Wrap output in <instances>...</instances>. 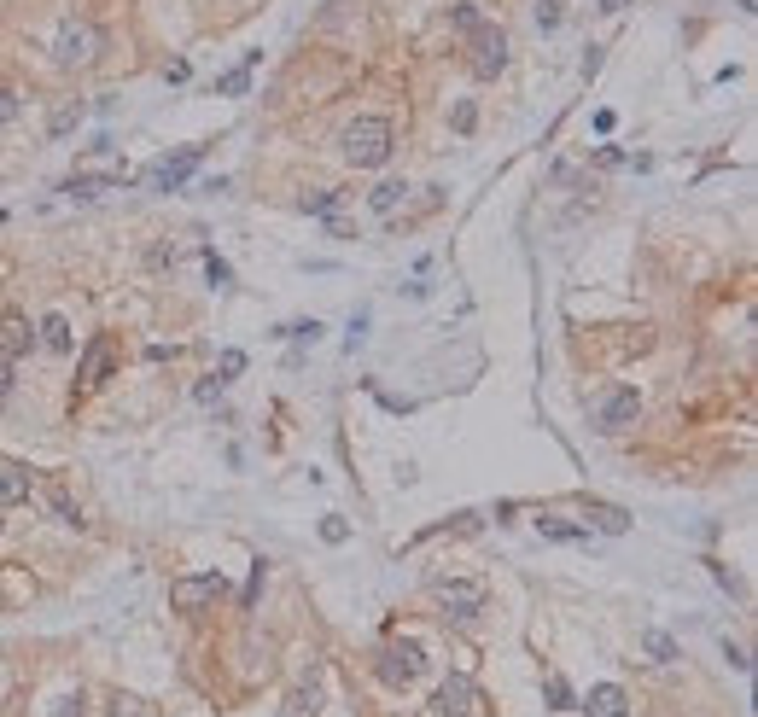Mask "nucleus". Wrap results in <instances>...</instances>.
Listing matches in <instances>:
<instances>
[{
  "label": "nucleus",
  "instance_id": "4",
  "mask_svg": "<svg viewBox=\"0 0 758 717\" xmlns=\"http://www.w3.org/2000/svg\"><path fill=\"white\" fill-rule=\"evenodd\" d=\"M467 70L490 82V76H502L508 70V35L496 30V24H479V30L467 35Z\"/></svg>",
  "mask_w": 758,
  "mask_h": 717
},
{
  "label": "nucleus",
  "instance_id": "24",
  "mask_svg": "<svg viewBox=\"0 0 758 717\" xmlns=\"http://www.w3.org/2000/svg\"><path fill=\"white\" fill-rule=\"evenodd\" d=\"M47 508L59 513V519H65V525H82V508H76V502H70L65 490H59V484H47Z\"/></svg>",
  "mask_w": 758,
  "mask_h": 717
},
{
  "label": "nucleus",
  "instance_id": "13",
  "mask_svg": "<svg viewBox=\"0 0 758 717\" xmlns=\"http://www.w3.org/2000/svg\"><path fill=\"white\" fill-rule=\"evenodd\" d=\"M584 712L589 717H624V712H630V700H624L619 683H595V688H589V700H584Z\"/></svg>",
  "mask_w": 758,
  "mask_h": 717
},
{
  "label": "nucleus",
  "instance_id": "7",
  "mask_svg": "<svg viewBox=\"0 0 758 717\" xmlns=\"http://www.w3.org/2000/svg\"><path fill=\"white\" fill-rule=\"evenodd\" d=\"M636 420H642V391H630V385H624V391H613V397L595 409V432L619 438V432H630Z\"/></svg>",
  "mask_w": 758,
  "mask_h": 717
},
{
  "label": "nucleus",
  "instance_id": "29",
  "mask_svg": "<svg viewBox=\"0 0 758 717\" xmlns=\"http://www.w3.org/2000/svg\"><path fill=\"white\" fill-rule=\"evenodd\" d=\"M321 537H327V543H345V537H350V525L339 519V513H327V519H321Z\"/></svg>",
  "mask_w": 758,
  "mask_h": 717
},
{
  "label": "nucleus",
  "instance_id": "39",
  "mask_svg": "<svg viewBox=\"0 0 758 717\" xmlns=\"http://www.w3.org/2000/svg\"><path fill=\"white\" fill-rule=\"evenodd\" d=\"M6 397H12V362L0 356V403H6Z\"/></svg>",
  "mask_w": 758,
  "mask_h": 717
},
{
  "label": "nucleus",
  "instance_id": "9",
  "mask_svg": "<svg viewBox=\"0 0 758 717\" xmlns=\"http://www.w3.org/2000/svg\"><path fill=\"white\" fill-rule=\"evenodd\" d=\"M473 706H479V688L467 683V677H449V683H438V694H432L426 717H467Z\"/></svg>",
  "mask_w": 758,
  "mask_h": 717
},
{
  "label": "nucleus",
  "instance_id": "5",
  "mask_svg": "<svg viewBox=\"0 0 758 717\" xmlns=\"http://www.w3.org/2000/svg\"><path fill=\"white\" fill-rule=\"evenodd\" d=\"M199 164H205V146H181V152L158 158V164L146 170V187H152V193H175V187H187V181H193Z\"/></svg>",
  "mask_w": 758,
  "mask_h": 717
},
{
  "label": "nucleus",
  "instance_id": "21",
  "mask_svg": "<svg viewBox=\"0 0 758 717\" xmlns=\"http://www.w3.org/2000/svg\"><path fill=\"white\" fill-rule=\"evenodd\" d=\"M76 123H82V100H59L53 117H47V135H70Z\"/></svg>",
  "mask_w": 758,
  "mask_h": 717
},
{
  "label": "nucleus",
  "instance_id": "32",
  "mask_svg": "<svg viewBox=\"0 0 758 717\" xmlns=\"http://www.w3.org/2000/svg\"><path fill=\"white\" fill-rule=\"evenodd\" d=\"M240 368H245V356H240V350H228V356H222V368H216V379H222V385H228V379L240 374Z\"/></svg>",
  "mask_w": 758,
  "mask_h": 717
},
{
  "label": "nucleus",
  "instance_id": "20",
  "mask_svg": "<svg viewBox=\"0 0 758 717\" xmlns=\"http://www.w3.org/2000/svg\"><path fill=\"white\" fill-rule=\"evenodd\" d=\"M315 712H321V683L310 677V683H304L298 694H292V700H286V717H315Z\"/></svg>",
  "mask_w": 758,
  "mask_h": 717
},
{
  "label": "nucleus",
  "instance_id": "28",
  "mask_svg": "<svg viewBox=\"0 0 758 717\" xmlns=\"http://www.w3.org/2000/svg\"><path fill=\"white\" fill-rule=\"evenodd\" d=\"M257 595H263V560H257V566H251V578H245V595H240V607H245V613L257 607Z\"/></svg>",
  "mask_w": 758,
  "mask_h": 717
},
{
  "label": "nucleus",
  "instance_id": "36",
  "mask_svg": "<svg viewBox=\"0 0 758 717\" xmlns=\"http://www.w3.org/2000/svg\"><path fill=\"white\" fill-rule=\"evenodd\" d=\"M12 117H18V94H12V88H0V123H12Z\"/></svg>",
  "mask_w": 758,
  "mask_h": 717
},
{
  "label": "nucleus",
  "instance_id": "27",
  "mask_svg": "<svg viewBox=\"0 0 758 717\" xmlns=\"http://www.w3.org/2000/svg\"><path fill=\"white\" fill-rule=\"evenodd\" d=\"M280 339H292V344H315V339H321V321H292V327H280Z\"/></svg>",
  "mask_w": 758,
  "mask_h": 717
},
{
  "label": "nucleus",
  "instance_id": "16",
  "mask_svg": "<svg viewBox=\"0 0 758 717\" xmlns=\"http://www.w3.org/2000/svg\"><path fill=\"white\" fill-rule=\"evenodd\" d=\"M589 531L624 537V531H630V513H624V508H607V502H589Z\"/></svg>",
  "mask_w": 758,
  "mask_h": 717
},
{
  "label": "nucleus",
  "instance_id": "14",
  "mask_svg": "<svg viewBox=\"0 0 758 717\" xmlns=\"http://www.w3.org/2000/svg\"><path fill=\"white\" fill-rule=\"evenodd\" d=\"M30 467H12V461H0V508H12V502H30Z\"/></svg>",
  "mask_w": 758,
  "mask_h": 717
},
{
  "label": "nucleus",
  "instance_id": "37",
  "mask_svg": "<svg viewBox=\"0 0 758 717\" xmlns=\"http://www.w3.org/2000/svg\"><path fill=\"white\" fill-rule=\"evenodd\" d=\"M111 717H152V712H146L140 700H117V706H111Z\"/></svg>",
  "mask_w": 758,
  "mask_h": 717
},
{
  "label": "nucleus",
  "instance_id": "33",
  "mask_svg": "<svg viewBox=\"0 0 758 717\" xmlns=\"http://www.w3.org/2000/svg\"><path fill=\"white\" fill-rule=\"evenodd\" d=\"M193 397H199V403H222V379H216V374L199 379V391H193Z\"/></svg>",
  "mask_w": 758,
  "mask_h": 717
},
{
  "label": "nucleus",
  "instance_id": "34",
  "mask_svg": "<svg viewBox=\"0 0 758 717\" xmlns=\"http://www.w3.org/2000/svg\"><path fill=\"white\" fill-rule=\"evenodd\" d=\"M473 123H479V111L461 100V105H455V129H461V135H473Z\"/></svg>",
  "mask_w": 758,
  "mask_h": 717
},
{
  "label": "nucleus",
  "instance_id": "23",
  "mask_svg": "<svg viewBox=\"0 0 758 717\" xmlns=\"http://www.w3.org/2000/svg\"><path fill=\"white\" fill-rule=\"evenodd\" d=\"M339 199H345V193H333V187H315V193H304V210H310V216H333V210H339Z\"/></svg>",
  "mask_w": 758,
  "mask_h": 717
},
{
  "label": "nucleus",
  "instance_id": "2",
  "mask_svg": "<svg viewBox=\"0 0 758 717\" xmlns=\"http://www.w3.org/2000/svg\"><path fill=\"white\" fill-rule=\"evenodd\" d=\"M100 47H105V35H100L94 18H65L59 35H53V65L59 70H88L100 59Z\"/></svg>",
  "mask_w": 758,
  "mask_h": 717
},
{
  "label": "nucleus",
  "instance_id": "6",
  "mask_svg": "<svg viewBox=\"0 0 758 717\" xmlns=\"http://www.w3.org/2000/svg\"><path fill=\"white\" fill-rule=\"evenodd\" d=\"M432 595H438L444 618H455V624L484 613V583H473V578H444V583H432Z\"/></svg>",
  "mask_w": 758,
  "mask_h": 717
},
{
  "label": "nucleus",
  "instance_id": "11",
  "mask_svg": "<svg viewBox=\"0 0 758 717\" xmlns=\"http://www.w3.org/2000/svg\"><path fill=\"white\" fill-rule=\"evenodd\" d=\"M111 339H94L88 350H82V368H76V391H100L105 385V374H111Z\"/></svg>",
  "mask_w": 758,
  "mask_h": 717
},
{
  "label": "nucleus",
  "instance_id": "1",
  "mask_svg": "<svg viewBox=\"0 0 758 717\" xmlns=\"http://www.w3.org/2000/svg\"><path fill=\"white\" fill-rule=\"evenodd\" d=\"M339 152H345L350 170H379V164H391V152H397V129H391L385 117H356L345 135H339Z\"/></svg>",
  "mask_w": 758,
  "mask_h": 717
},
{
  "label": "nucleus",
  "instance_id": "19",
  "mask_svg": "<svg viewBox=\"0 0 758 717\" xmlns=\"http://www.w3.org/2000/svg\"><path fill=\"white\" fill-rule=\"evenodd\" d=\"M479 24H484L479 0H455V6H449V30H455V35H473Z\"/></svg>",
  "mask_w": 758,
  "mask_h": 717
},
{
  "label": "nucleus",
  "instance_id": "31",
  "mask_svg": "<svg viewBox=\"0 0 758 717\" xmlns=\"http://www.w3.org/2000/svg\"><path fill=\"white\" fill-rule=\"evenodd\" d=\"M205 269H210V286H228V280H234V274H228V263H222L216 251H210V257H205Z\"/></svg>",
  "mask_w": 758,
  "mask_h": 717
},
{
  "label": "nucleus",
  "instance_id": "35",
  "mask_svg": "<svg viewBox=\"0 0 758 717\" xmlns=\"http://www.w3.org/2000/svg\"><path fill=\"white\" fill-rule=\"evenodd\" d=\"M537 24H543V30H560V6H554V0L537 6Z\"/></svg>",
  "mask_w": 758,
  "mask_h": 717
},
{
  "label": "nucleus",
  "instance_id": "8",
  "mask_svg": "<svg viewBox=\"0 0 758 717\" xmlns=\"http://www.w3.org/2000/svg\"><path fill=\"white\" fill-rule=\"evenodd\" d=\"M222 572H199V578H175L170 583V601L181 607V613H205L210 601H222Z\"/></svg>",
  "mask_w": 758,
  "mask_h": 717
},
{
  "label": "nucleus",
  "instance_id": "25",
  "mask_svg": "<svg viewBox=\"0 0 758 717\" xmlns=\"http://www.w3.org/2000/svg\"><path fill=\"white\" fill-rule=\"evenodd\" d=\"M543 694H549L554 712H566V706H572V683H566L560 671H549V677H543Z\"/></svg>",
  "mask_w": 758,
  "mask_h": 717
},
{
  "label": "nucleus",
  "instance_id": "38",
  "mask_svg": "<svg viewBox=\"0 0 758 717\" xmlns=\"http://www.w3.org/2000/svg\"><path fill=\"white\" fill-rule=\"evenodd\" d=\"M362 339H368V315H356V321H350V350H356V344H362Z\"/></svg>",
  "mask_w": 758,
  "mask_h": 717
},
{
  "label": "nucleus",
  "instance_id": "12",
  "mask_svg": "<svg viewBox=\"0 0 758 717\" xmlns=\"http://www.w3.org/2000/svg\"><path fill=\"white\" fill-rule=\"evenodd\" d=\"M30 321H24V315H18V309H0V356H6V362H12V356H24V350H30Z\"/></svg>",
  "mask_w": 758,
  "mask_h": 717
},
{
  "label": "nucleus",
  "instance_id": "3",
  "mask_svg": "<svg viewBox=\"0 0 758 717\" xmlns=\"http://www.w3.org/2000/svg\"><path fill=\"white\" fill-rule=\"evenodd\" d=\"M426 665H432V659H426L420 642H385V648L374 653V677L385 688H414L426 677Z\"/></svg>",
  "mask_w": 758,
  "mask_h": 717
},
{
  "label": "nucleus",
  "instance_id": "18",
  "mask_svg": "<svg viewBox=\"0 0 758 717\" xmlns=\"http://www.w3.org/2000/svg\"><path fill=\"white\" fill-rule=\"evenodd\" d=\"M35 339L47 344L53 356H65V350H70V321H65V315H47V321L35 327Z\"/></svg>",
  "mask_w": 758,
  "mask_h": 717
},
{
  "label": "nucleus",
  "instance_id": "40",
  "mask_svg": "<svg viewBox=\"0 0 758 717\" xmlns=\"http://www.w3.org/2000/svg\"><path fill=\"white\" fill-rule=\"evenodd\" d=\"M624 6H630V0H601V12H624Z\"/></svg>",
  "mask_w": 758,
  "mask_h": 717
},
{
  "label": "nucleus",
  "instance_id": "15",
  "mask_svg": "<svg viewBox=\"0 0 758 717\" xmlns=\"http://www.w3.org/2000/svg\"><path fill=\"white\" fill-rule=\"evenodd\" d=\"M403 199H409V181H379L374 193H368L374 216H397V210H403Z\"/></svg>",
  "mask_w": 758,
  "mask_h": 717
},
{
  "label": "nucleus",
  "instance_id": "17",
  "mask_svg": "<svg viewBox=\"0 0 758 717\" xmlns=\"http://www.w3.org/2000/svg\"><path fill=\"white\" fill-rule=\"evenodd\" d=\"M537 531H543L549 543H589V525H572V519H554V513H543V519H537Z\"/></svg>",
  "mask_w": 758,
  "mask_h": 717
},
{
  "label": "nucleus",
  "instance_id": "30",
  "mask_svg": "<svg viewBox=\"0 0 758 717\" xmlns=\"http://www.w3.org/2000/svg\"><path fill=\"white\" fill-rule=\"evenodd\" d=\"M53 717H88V700H82V694H65V700L53 706Z\"/></svg>",
  "mask_w": 758,
  "mask_h": 717
},
{
  "label": "nucleus",
  "instance_id": "10",
  "mask_svg": "<svg viewBox=\"0 0 758 717\" xmlns=\"http://www.w3.org/2000/svg\"><path fill=\"white\" fill-rule=\"evenodd\" d=\"M123 175H129V170H76L59 193L76 199V205H88V199H100V193H117V187H123Z\"/></svg>",
  "mask_w": 758,
  "mask_h": 717
},
{
  "label": "nucleus",
  "instance_id": "22",
  "mask_svg": "<svg viewBox=\"0 0 758 717\" xmlns=\"http://www.w3.org/2000/svg\"><path fill=\"white\" fill-rule=\"evenodd\" d=\"M257 59H263V53H245V65L228 70V76L216 82V94H245V88H251V70H257Z\"/></svg>",
  "mask_w": 758,
  "mask_h": 717
},
{
  "label": "nucleus",
  "instance_id": "26",
  "mask_svg": "<svg viewBox=\"0 0 758 717\" xmlns=\"http://www.w3.org/2000/svg\"><path fill=\"white\" fill-rule=\"evenodd\" d=\"M642 648L654 653L659 665H671V659H677V642H671V636H659V630H648V636H642Z\"/></svg>",
  "mask_w": 758,
  "mask_h": 717
}]
</instances>
